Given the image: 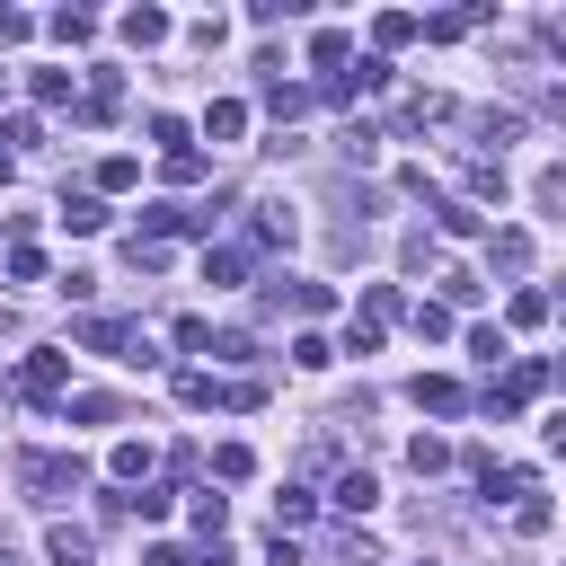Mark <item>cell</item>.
Returning a JSON list of instances; mask_svg holds the SVG:
<instances>
[{
  "label": "cell",
  "instance_id": "1",
  "mask_svg": "<svg viewBox=\"0 0 566 566\" xmlns=\"http://www.w3.org/2000/svg\"><path fill=\"white\" fill-rule=\"evenodd\" d=\"M18 486H27L35 504H62V495L88 486V460H80V451H27V460H18Z\"/></svg>",
  "mask_w": 566,
  "mask_h": 566
},
{
  "label": "cell",
  "instance_id": "2",
  "mask_svg": "<svg viewBox=\"0 0 566 566\" xmlns=\"http://www.w3.org/2000/svg\"><path fill=\"white\" fill-rule=\"evenodd\" d=\"M27 407H62V389H71V354L62 345H35L27 363H18V380H9Z\"/></svg>",
  "mask_w": 566,
  "mask_h": 566
},
{
  "label": "cell",
  "instance_id": "3",
  "mask_svg": "<svg viewBox=\"0 0 566 566\" xmlns=\"http://www.w3.org/2000/svg\"><path fill=\"white\" fill-rule=\"evenodd\" d=\"M265 301H274V310H301V318L336 310V292H327V283H301V274H274V283H265Z\"/></svg>",
  "mask_w": 566,
  "mask_h": 566
},
{
  "label": "cell",
  "instance_id": "4",
  "mask_svg": "<svg viewBox=\"0 0 566 566\" xmlns=\"http://www.w3.org/2000/svg\"><path fill=\"white\" fill-rule=\"evenodd\" d=\"M44 557H53V566H88V557H97V531H88V522H53V531H44Z\"/></svg>",
  "mask_w": 566,
  "mask_h": 566
},
{
  "label": "cell",
  "instance_id": "5",
  "mask_svg": "<svg viewBox=\"0 0 566 566\" xmlns=\"http://www.w3.org/2000/svg\"><path fill=\"white\" fill-rule=\"evenodd\" d=\"M380 80H389V62H380V53H363L354 71H336V80H327V97H336V106H354V97H371Z\"/></svg>",
  "mask_w": 566,
  "mask_h": 566
},
{
  "label": "cell",
  "instance_id": "6",
  "mask_svg": "<svg viewBox=\"0 0 566 566\" xmlns=\"http://www.w3.org/2000/svg\"><path fill=\"white\" fill-rule=\"evenodd\" d=\"M416 407H424V416H460V407H469V389H460L451 371H416Z\"/></svg>",
  "mask_w": 566,
  "mask_h": 566
},
{
  "label": "cell",
  "instance_id": "7",
  "mask_svg": "<svg viewBox=\"0 0 566 566\" xmlns=\"http://www.w3.org/2000/svg\"><path fill=\"white\" fill-rule=\"evenodd\" d=\"M504 142H522V115H513V106H486V115H478V159H495Z\"/></svg>",
  "mask_w": 566,
  "mask_h": 566
},
{
  "label": "cell",
  "instance_id": "8",
  "mask_svg": "<svg viewBox=\"0 0 566 566\" xmlns=\"http://www.w3.org/2000/svg\"><path fill=\"white\" fill-rule=\"evenodd\" d=\"M486 18H495V9L478 0V9H442V18H416V27H424V44H451V35H469V27H486Z\"/></svg>",
  "mask_w": 566,
  "mask_h": 566
},
{
  "label": "cell",
  "instance_id": "9",
  "mask_svg": "<svg viewBox=\"0 0 566 566\" xmlns=\"http://www.w3.org/2000/svg\"><path fill=\"white\" fill-rule=\"evenodd\" d=\"M115 106H124V71H88V97H80V115H88V124H106Z\"/></svg>",
  "mask_w": 566,
  "mask_h": 566
},
{
  "label": "cell",
  "instance_id": "10",
  "mask_svg": "<svg viewBox=\"0 0 566 566\" xmlns=\"http://www.w3.org/2000/svg\"><path fill=\"white\" fill-rule=\"evenodd\" d=\"M318 106V88H301V80H265V115L274 124H292V115H310Z\"/></svg>",
  "mask_w": 566,
  "mask_h": 566
},
{
  "label": "cell",
  "instance_id": "11",
  "mask_svg": "<svg viewBox=\"0 0 566 566\" xmlns=\"http://www.w3.org/2000/svg\"><path fill=\"white\" fill-rule=\"evenodd\" d=\"M71 336H80L88 354H133V327H124V318H80Z\"/></svg>",
  "mask_w": 566,
  "mask_h": 566
},
{
  "label": "cell",
  "instance_id": "12",
  "mask_svg": "<svg viewBox=\"0 0 566 566\" xmlns=\"http://www.w3.org/2000/svg\"><path fill=\"white\" fill-rule=\"evenodd\" d=\"M416 35H424L416 9H380V18H371V44H380V53H398V44H416Z\"/></svg>",
  "mask_w": 566,
  "mask_h": 566
},
{
  "label": "cell",
  "instance_id": "13",
  "mask_svg": "<svg viewBox=\"0 0 566 566\" xmlns=\"http://www.w3.org/2000/svg\"><path fill=\"white\" fill-rule=\"evenodd\" d=\"M310 62H318V71L336 80V71L354 62V35H345V27H318V35H310Z\"/></svg>",
  "mask_w": 566,
  "mask_h": 566
},
{
  "label": "cell",
  "instance_id": "14",
  "mask_svg": "<svg viewBox=\"0 0 566 566\" xmlns=\"http://www.w3.org/2000/svg\"><path fill=\"white\" fill-rule=\"evenodd\" d=\"M398 115H407V133H424V124H451V97H442V88H407Z\"/></svg>",
  "mask_w": 566,
  "mask_h": 566
},
{
  "label": "cell",
  "instance_id": "15",
  "mask_svg": "<svg viewBox=\"0 0 566 566\" xmlns=\"http://www.w3.org/2000/svg\"><path fill=\"white\" fill-rule=\"evenodd\" d=\"M433 221H442V239H478L486 230V212L478 203H451V195H433Z\"/></svg>",
  "mask_w": 566,
  "mask_h": 566
},
{
  "label": "cell",
  "instance_id": "16",
  "mask_svg": "<svg viewBox=\"0 0 566 566\" xmlns=\"http://www.w3.org/2000/svg\"><path fill=\"white\" fill-rule=\"evenodd\" d=\"M256 239H265V248H292V239H301L292 203H274V195H265V203H256Z\"/></svg>",
  "mask_w": 566,
  "mask_h": 566
},
{
  "label": "cell",
  "instance_id": "17",
  "mask_svg": "<svg viewBox=\"0 0 566 566\" xmlns=\"http://www.w3.org/2000/svg\"><path fill=\"white\" fill-rule=\"evenodd\" d=\"M486 265H495V274H522V265H531V230H495V239H486Z\"/></svg>",
  "mask_w": 566,
  "mask_h": 566
},
{
  "label": "cell",
  "instance_id": "18",
  "mask_svg": "<svg viewBox=\"0 0 566 566\" xmlns=\"http://www.w3.org/2000/svg\"><path fill=\"white\" fill-rule=\"evenodd\" d=\"M203 283H212V292L248 283V248H203Z\"/></svg>",
  "mask_w": 566,
  "mask_h": 566
},
{
  "label": "cell",
  "instance_id": "19",
  "mask_svg": "<svg viewBox=\"0 0 566 566\" xmlns=\"http://www.w3.org/2000/svg\"><path fill=\"white\" fill-rule=\"evenodd\" d=\"M371 504H380V478L371 469H345L336 478V513H371Z\"/></svg>",
  "mask_w": 566,
  "mask_h": 566
},
{
  "label": "cell",
  "instance_id": "20",
  "mask_svg": "<svg viewBox=\"0 0 566 566\" xmlns=\"http://www.w3.org/2000/svg\"><path fill=\"white\" fill-rule=\"evenodd\" d=\"M124 44H168V9H124Z\"/></svg>",
  "mask_w": 566,
  "mask_h": 566
},
{
  "label": "cell",
  "instance_id": "21",
  "mask_svg": "<svg viewBox=\"0 0 566 566\" xmlns=\"http://www.w3.org/2000/svg\"><path fill=\"white\" fill-rule=\"evenodd\" d=\"M203 133H212V142H239V133H248V106H239V97H212V106H203Z\"/></svg>",
  "mask_w": 566,
  "mask_h": 566
},
{
  "label": "cell",
  "instance_id": "22",
  "mask_svg": "<svg viewBox=\"0 0 566 566\" xmlns=\"http://www.w3.org/2000/svg\"><path fill=\"white\" fill-rule=\"evenodd\" d=\"M460 177H469V195H478V203H504V168H495V159H478V150H469V159H460Z\"/></svg>",
  "mask_w": 566,
  "mask_h": 566
},
{
  "label": "cell",
  "instance_id": "23",
  "mask_svg": "<svg viewBox=\"0 0 566 566\" xmlns=\"http://www.w3.org/2000/svg\"><path fill=\"white\" fill-rule=\"evenodd\" d=\"M398 265H407V274H442V248H433V230H407V239H398Z\"/></svg>",
  "mask_w": 566,
  "mask_h": 566
},
{
  "label": "cell",
  "instance_id": "24",
  "mask_svg": "<svg viewBox=\"0 0 566 566\" xmlns=\"http://www.w3.org/2000/svg\"><path fill=\"white\" fill-rule=\"evenodd\" d=\"M407 469H416V478H442V469H451V442H442V433H416V442H407Z\"/></svg>",
  "mask_w": 566,
  "mask_h": 566
},
{
  "label": "cell",
  "instance_id": "25",
  "mask_svg": "<svg viewBox=\"0 0 566 566\" xmlns=\"http://www.w3.org/2000/svg\"><path fill=\"white\" fill-rule=\"evenodd\" d=\"M310 513H318V495H310V486H283V495H274V531H283V539H292Z\"/></svg>",
  "mask_w": 566,
  "mask_h": 566
},
{
  "label": "cell",
  "instance_id": "26",
  "mask_svg": "<svg viewBox=\"0 0 566 566\" xmlns=\"http://www.w3.org/2000/svg\"><path fill=\"white\" fill-rule=\"evenodd\" d=\"M44 27H53V44H71V53H80V44L97 35V18H88V9H53Z\"/></svg>",
  "mask_w": 566,
  "mask_h": 566
},
{
  "label": "cell",
  "instance_id": "27",
  "mask_svg": "<svg viewBox=\"0 0 566 566\" xmlns=\"http://www.w3.org/2000/svg\"><path fill=\"white\" fill-rule=\"evenodd\" d=\"M62 221L88 239V230H106V203H97V195H62Z\"/></svg>",
  "mask_w": 566,
  "mask_h": 566
},
{
  "label": "cell",
  "instance_id": "28",
  "mask_svg": "<svg viewBox=\"0 0 566 566\" xmlns=\"http://www.w3.org/2000/svg\"><path fill=\"white\" fill-rule=\"evenodd\" d=\"M398 310H407V301H398V283H371V292H363V327H389Z\"/></svg>",
  "mask_w": 566,
  "mask_h": 566
},
{
  "label": "cell",
  "instance_id": "29",
  "mask_svg": "<svg viewBox=\"0 0 566 566\" xmlns=\"http://www.w3.org/2000/svg\"><path fill=\"white\" fill-rule=\"evenodd\" d=\"M336 150H345V159H354V168H363V159H371V150H380V124H345V133H336Z\"/></svg>",
  "mask_w": 566,
  "mask_h": 566
},
{
  "label": "cell",
  "instance_id": "30",
  "mask_svg": "<svg viewBox=\"0 0 566 566\" xmlns=\"http://www.w3.org/2000/svg\"><path fill=\"white\" fill-rule=\"evenodd\" d=\"M71 416H80V424H115V416H124V398H106V389H88V398H71Z\"/></svg>",
  "mask_w": 566,
  "mask_h": 566
},
{
  "label": "cell",
  "instance_id": "31",
  "mask_svg": "<svg viewBox=\"0 0 566 566\" xmlns=\"http://www.w3.org/2000/svg\"><path fill=\"white\" fill-rule=\"evenodd\" d=\"M513 531H531V539L548 531V495H539V486H531V495H513Z\"/></svg>",
  "mask_w": 566,
  "mask_h": 566
},
{
  "label": "cell",
  "instance_id": "32",
  "mask_svg": "<svg viewBox=\"0 0 566 566\" xmlns=\"http://www.w3.org/2000/svg\"><path fill=\"white\" fill-rule=\"evenodd\" d=\"M150 142H159V159H177L186 150V115H150Z\"/></svg>",
  "mask_w": 566,
  "mask_h": 566
},
{
  "label": "cell",
  "instance_id": "33",
  "mask_svg": "<svg viewBox=\"0 0 566 566\" xmlns=\"http://www.w3.org/2000/svg\"><path fill=\"white\" fill-rule=\"evenodd\" d=\"M133 177H142V159H124V150H115V159H97V186H106V195H124Z\"/></svg>",
  "mask_w": 566,
  "mask_h": 566
},
{
  "label": "cell",
  "instance_id": "34",
  "mask_svg": "<svg viewBox=\"0 0 566 566\" xmlns=\"http://www.w3.org/2000/svg\"><path fill=\"white\" fill-rule=\"evenodd\" d=\"M177 354H212V318L186 310V318H177Z\"/></svg>",
  "mask_w": 566,
  "mask_h": 566
},
{
  "label": "cell",
  "instance_id": "35",
  "mask_svg": "<svg viewBox=\"0 0 566 566\" xmlns=\"http://www.w3.org/2000/svg\"><path fill=\"white\" fill-rule=\"evenodd\" d=\"M469 354H478L486 371H495V363H513V345H504V327H478V336H469Z\"/></svg>",
  "mask_w": 566,
  "mask_h": 566
},
{
  "label": "cell",
  "instance_id": "36",
  "mask_svg": "<svg viewBox=\"0 0 566 566\" xmlns=\"http://www.w3.org/2000/svg\"><path fill=\"white\" fill-rule=\"evenodd\" d=\"M292 363H301V371H327L336 345H327V336H292Z\"/></svg>",
  "mask_w": 566,
  "mask_h": 566
},
{
  "label": "cell",
  "instance_id": "37",
  "mask_svg": "<svg viewBox=\"0 0 566 566\" xmlns=\"http://www.w3.org/2000/svg\"><path fill=\"white\" fill-rule=\"evenodd\" d=\"M248 469H256L248 442H221V451H212V478H248Z\"/></svg>",
  "mask_w": 566,
  "mask_h": 566
},
{
  "label": "cell",
  "instance_id": "38",
  "mask_svg": "<svg viewBox=\"0 0 566 566\" xmlns=\"http://www.w3.org/2000/svg\"><path fill=\"white\" fill-rule=\"evenodd\" d=\"M221 522H230V504H221V495H195V531H203V548L221 539Z\"/></svg>",
  "mask_w": 566,
  "mask_h": 566
},
{
  "label": "cell",
  "instance_id": "39",
  "mask_svg": "<svg viewBox=\"0 0 566 566\" xmlns=\"http://www.w3.org/2000/svg\"><path fill=\"white\" fill-rule=\"evenodd\" d=\"M0 142H18V150H35V142H44V115H9V124H0Z\"/></svg>",
  "mask_w": 566,
  "mask_h": 566
},
{
  "label": "cell",
  "instance_id": "40",
  "mask_svg": "<svg viewBox=\"0 0 566 566\" xmlns=\"http://www.w3.org/2000/svg\"><path fill=\"white\" fill-rule=\"evenodd\" d=\"M9 283H44V256H35V248H27V239H18V248H9Z\"/></svg>",
  "mask_w": 566,
  "mask_h": 566
},
{
  "label": "cell",
  "instance_id": "41",
  "mask_svg": "<svg viewBox=\"0 0 566 566\" xmlns=\"http://www.w3.org/2000/svg\"><path fill=\"white\" fill-rule=\"evenodd\" d=\"M407 318H416V336H424V345H442V336H451V310H433V301H424V310H407Z\"/></svg>",
  "mask_w": 566,
  "mask_h": 566
},
{
  "label": "cell",
  "instance_id": "42",
  "mask_svg": "<svg viewBox=\"0 0 566 566\" xmlns=\"http://www.w3.org/2000/svg\"><path fill=\"white\" fill-rule=\"evenodd\" d=\"M212 363H256V336H239V327H230V336H212Z\"/></svg>",
  "mask_w": 566,
  "mask_h": 566
},
{
  "label": "cell",
  "instance_id": "43",
  "mask_svg": "<svg viewBox=\"0 0 566 566\" xmlns=\"http://www.w3.org/2000/svg\"><path fill=\"white\" fill-rule=\"evenodd\" d=\"M115 478H150V442H115Z\"/></svg>",
  "mask_w": 566,
  "mask_h": 566
},
{
  "label": "cell",
  "instance_id": "44",
  "mask_svg": "<svg viewBox=\"0 0 566 566\" xmlns=\"http://www.w3.org/2000/svg\"><path fill=\"white\" fill-rule=\"evenodd\" d=\"M159 168H168V186H195V177H203V150H177V159H159Z\"/></svg>",
  "mask_w": 566,
  "mask_h": 566
},
{
  "label": "cell",
  "instance_id": "45",
  "mask_svg": "<svg viewBox=\"0 0 566 566\" xmlns=\"http://www.w3.org/2000/svg\"><path fill=\"white\" fill-rule=\"evenodd\" d=\"M124 256H133V274H159L168 265V248H150V239H124Z\"/></svg>",
  "mask_w": 566,
  "mask_h": 566
},
{
  "label": "cell",
  "instance_id": "46",
  "mask_svg": "<svg viewBox=\"0 0 566 566\" xmlns=\"http://www.w3.org/2000/svg\"><path fill=\"white\" fill-rule=\"evenodd\" d=\"M548 318V292H513V327H539Z\"/></svg>",
  "mask_w": 566,
  "mask_h": 566
},
{
  "label": "cell",
  "instance_id": "47",
  "mask_svg": "<svg viewBox=\"0 0 566 566\" xmlns=\"http://www.w3.org/2000/svg\"><path fill=\"white\" fill-rule=\"evenodd\" d=\"M168 504H177L168 486H142V495H133V513H142V522H168Z\"/></svg>",
  "mask_w": 566,
  "mask_h": 566
},
{
  "label": "cell",
  "instance_id": "48",
  "mask_svg": "<svg viewBox=\"0 0 566 566\" xmlns=\"http://www.w3.org/2000/svg\"><path fill=\"white\" fill-rule=\"evenodd\" d=\"M142 566H195V548H177V539H150V548H142Z\"/></svg>",
  "mask_w": 566,
  "mask_h": 566
},
{
  "label": "cell",
  "instance_id": "49",
  "mask_svg": "<svg viewBox=\"0 0 566 566\" xmlns=\"http://www.w3.org/2000/svg\"><path fill=\"white\" fill-rule=\"evenodd\" d=\"M539 203H548V212H557V221H566V159H557V168H548V177H539Z\"/></svg>",
  "mask_w": 566,
  "mask_h": 566
},
{
  "label": "cell",
  "instance_id": "50",
  "mask_svg": "<svg viewBox=\"0 0 566 566\" xmlns=\"http://www.w3.org/2000/svg\"><path fill=\"white\" fill-rule=\"evenodd\" d=\"M27 35H35V18L27 9H0V44H27Z\"/></svg>",
  "mask_w": 566,
  "mask_h": 566
},
{
  "label": "cell",
  "instance_id": "51",
  "mask_svg": "<svg viewBox=\"0 0 566 566\" xmlns=\"http://www.w3.org/2000/svg\"><path fill=\"white\" fill-rule=\"evenodd\" d=\"M539 97H548V115H557V124H566V71H557V80H548V88H539Z\"/></svg>",
  "mask_w": 566,
  "mask_h": 566
},
{
  "label": "cell",
  "instance_id": "52",
  "mask_svg": "<svg viewBox=\"0 0 566 566\" xmlns=\"http://www.w3.org/2000/svg\"><path fill=\"white\" fill-rule=\"evenodd\" d=\"M548 451H557V460H566V407H557V416H548Z\"/></svg>",
  "mask_w": 566,
  "mask_h": 566
},
{
  "label": "cell",
  "instance_id": "53",
  "mask_svg": "<svg viewBox=\"0 0 566 566\" xmlns=\"http://www.w3.org/2000/svg\"><path fill=\"white\" fill-rule=\"evenodd\" d=\"M539 35H548V44H557V53H566V9H557V18H548V27H539Z\"/></svg>",
  "mask_w": 566,
  "mask_h": 566
},
{
  "label": "cell",
  "instance_id": "54",
  "mask_svg": "<svg viewBox=\"0 0 566 566\" xmlns=\"http://www.w3.org/2000/svg\"><path fill=\"white\" fill-rule=\"evenodd\" d=\"M9 177H18V150H0V186H9Z\"/></svg>",
  "mask_w": 566,
  "mask_h": 566
}]
</instances>
